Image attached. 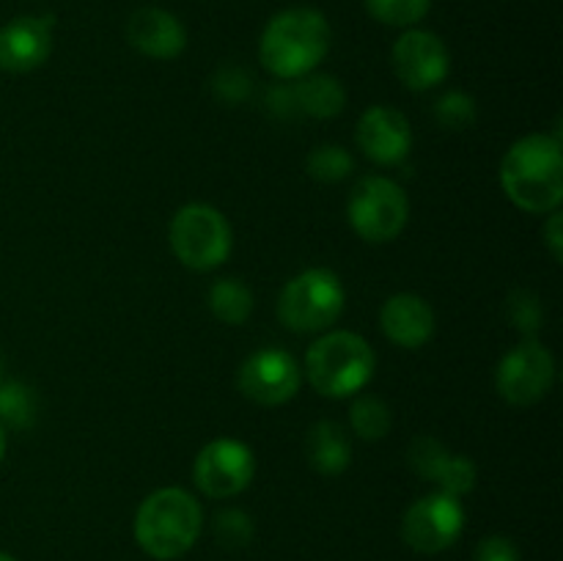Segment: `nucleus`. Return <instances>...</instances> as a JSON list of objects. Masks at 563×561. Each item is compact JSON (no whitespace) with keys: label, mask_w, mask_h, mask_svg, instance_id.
<instances>
[{"label":"nucleus","mask_w":563,"mask_h":561,"mask_svg":"<svg viewBox=\"0 0 563 561\" xmlns=\"http://www.w3.org/2000/svg\"><path fill=\"white\" fill-rule=\"evenodd\" d=\"M465 528V509L460 498L449 493H432L418 498L401 520V539L410 550L423 556L443 553L460 539Z\"/></svg>","instance_id":"obj_9"},{"label":"nucleus","mask_w":563,"mask_h":561,"mask_svg":"<svg viewBox=\"0 0 563 561\" xmlns=\"http://www.w3.org/2000/svg\"><path fill=\"white\" fill-rule=\"evenodd\" d=\"M0 383H3V361H0Z\"/></svg>","instance_id":"obj_32"},{"label":"nucleus","mask_w":563,"mask_h":561,"mask_svg":"<svg viewBox=\"0 0 563 561\" xmlns=\"http://www.w3.org/2000/svg\"><path fill=\"white\" fill-rule=\"evenodd\" d=\"M256 476V457L242 440L218 438L203 446L192 465L198 490L209 498H234Z\"/></svg>","instance_id":"obj_10"},{"label":"nucleus","mask_w":563,"mask_h":561,"mask_svg":"<svg viewBox=\"0 0 563 561\" xmlns=\"http://www.w3.org/2000/svg\"><path fill=\"white\" fill-rule=\"evenodd\" d=\"M509 319L526 336L537 333L539 324H542V308H539L537 297L531 292H517L509 300Z\"/></svg>","instance_id":"obj_27"},{"label":"nucleus","mask_w":563,"mask_h":561,"mask_svg":"<svg viewBox=\"0 0 563 561\" xmlns=\"http://www.w3.org/2000/svg\"><path fill=\"white\" fill-rule=\"evenodd\" d=\"M383 333L405 350H418L434 336V311L421 295L401 292L385 300L379 311Z\"/></svg>","instance_id":"obj_17"},{"label":"nucleus","mask_w":563,"mask_h":561,"mask_svg":"<svg viewBox=\"0 0 563 561\" xmlns=\"http://www.w3.org/2000/svg\"><path fill=\"white\" fill-rule=\"evenodd\" d=\"M350 223L366 242H390L410 220L405 190L388 176H366L350 196Z\"/></svg>","instance_id":"obj_7"},{"label":"nucleus","mask_w":563,"mask_h":561,"mask_svg":"<svg viewBox=\"0 0 563 561\" xmlns=\"http://www.w3.org/2000/svg\"><path fill=\"white\" fill-rule=\"evenodd\" d=\"M38 402L33 388L25 383H0V427L9 424L14 429H27L36 421Z\"/></svg>","instance_id":"obj_21"},{"label":"nucleus","mask_w":563,"mask_h":561,"mask_svg":"<svg viewBox=\"0 0 563 561\" xmlns=\"http://www.w3.org/2000/svg\"><path fill=\"white\" fill-rule=\"evenodd\" d=\"M368 14L388 28H412L429 14L432 0H366Z\"/></svg>","instance_id":"obj_23"},{"label":"nucleus","mask_w":563,"mask_h":561,"mask_svg":"<svg viewBox=\"0 0 563 561\" xmlns=\"http://www.w3.org/2000/svg\"><path fill=\"white\" fill-rule=\"evenodd\" d=\"M203 515L198 501L181 487L154 490L135 515V539L157 561L181 559L201 537Z\"/></svg>","instance_id":"obj_3"},{"label":"nucleus","mask_w":563,"mask_h":561,"mask_svg":"<svg viewBox=\"0 0 563 561\" xmlns=\"http://www.w3.org/2000/svg\"><path fill=\"white\" fill-rule=\"evenodd\" d=\"M306 168L317 182L333 185V182L346 179V176L352 174V168H355V163H352L350 152L328 143V146H317L311 154H308Z\"/></svg>","instance_id":"obj_24"},{"label":"nucleus","mask_w":563,"mask_h":561,"mask_svg":"<svg viewBox=\"0 0 563 561\" xmlns=\"http://www.w3.org/2000/svg\"><path fill=\"white\" fill-rule=\"evenodd\" d=\"M306 457L322 476H339L352 462V443L344 427L335 421L313 424L306 438Z\"/></svg>","instance_id":"obj_18"},{"label":"nucleus","mask_w":563,"mask_h":561,"mask_svg":"<svg viewBox=\"0 0 563 561\" xmlns=\"http://www.w3.org/2000/svg\"><path fill=\"white\" fill-rule=\"evenodd\" d=\"M53 16H16L0 28V69L33 72L53 53Z\"/></svg>","instance_id":"obj_14"},{"label":"nucleus","mask_w":563,"mask_h":561,"mask_svg":"<svg viewBox=\"0 0 563 561\" xmlns=\"http://www.w3.org/2000/svg\"><path fill=\"white\" fill-rule=\"evenodd\" d=\"M555 383V361L539 341L528 339L511 346L498 363L495 388L509 405L528 407L542 402Z\"/></svg>","instance_id":"obj_8"},{"label":"nucleus","mask_w":563,"mask_h":561,"mask_svg":"<svg viewBox=\"0 0 563 561\" xmlns=\"http://www.w3.org/2000/svg\"><path fill=\"white\" fill-rule=\"evenodd\" d=\"M126 38L141 55L157 61H170L185 53L187 31L176 14L165 9H137L126 22Z\"/></svg>","instance_id":"obj_16"},{"label":"nucleus","mask_w":563,"mask_h":561,"mask_svg":"<svg viewBox=\"0 0 563 561\" xmlns=\"http://www.w3.org/2000/svg\"><path fill=\"white\" fill-rule=\"evenodd\" d=\"M394 69L410 91H429L449 77V50L432 31L410 28L394 44Z\"/></svg>","instance_id":"obj_12"},{"label":"nucleus","mask_w":563,"mask_h":561,"mask_svg":"<svg viewBox=\"0 0 563 561\" xmlns=\"http://www.w3.org/2000/svg\"><path fill=\"white\" fill-rule=\"evenodd\" d=\"M3 454H5V432L3 427H0V462H3Z\"/></svg>","instance_id":"obj_30"},{"label":"nucleus","mask_w":563,"mask_h":561,"mask_svg":"<svg viewBox=\"0 0 563 561\" xmlns=\"http://www.w3.org/2000/svg\"><path fill=\"white\" fill-rule=\"evenodd\" d=\"M473 561H520V550L509 537H487L478 542Z\"/></svg>","instance_id":"obj_28"},{"label":"nucleus","mask_w":563,"mask_h":561,"mask_svg":"<svg viewBox=\"0 0 563 561\" xmlns=\"http://www.w3.org/2000/svg\"><path fill=\"white\" fill-rule=\"evenodd\" d=\"M240 391L262 407H278L300 391V366L280 346L258 350L242 363Z\"/></svg>","instance_id":"obj_11"},{"label":"nucleus","mask_w":563,"mask_h":561,"mask_svg":"<svg viewBox=\"0 0 563 561\" xmlns=\"http://www.w3.org/2000/svg\"><path fill=\"white\" fill-rule=\"evenodd\" d=\"M346 292L339 275L328 267H311L284 286L278 317L295 333L328 330L344 314Z\"/></svg>","instance_id":"obj_5"},{"label":"nucleus","mask_w":563,"mask_h":561,"mask_svg":"<svg viewBox=\"0 0 563 561\" xmlns=\"http://www.w3.org/2000/svg\"><path fill=\"white\" fill-rule=\"evenodd\" d=\"M209 308L225 324H245L253 314V295L240 278H220L209 289Z\"/></svg>","instance_id":"obj_20"},{"label":"nucleus","mask_w":563,"mask_h":561,"mask_svg":"<svg viewBox=\"0 0 563 561\" xmlns=\"http://www.w3.org/2000/svg\"><path fill=\"white\" fill-rule=\"evenodd\" d=\"M500 185L511 204L531 215L555 212L563 201V152L553 135H526L506 152Z\"/></svg>","instance_id":"obj_1"},{"label":"nucleus","mask_w":563,"mask_h":561,"mask_svg":"<svg viewBox=\"0 0 563 561\" xmlns=\"http://www.w3.org/2000/svg\"><path fill=\"white\" fill-rule=\"evenodd\" d=\"M434 116H438V121L445 130H465V127L476 121V102L467 94L449 91L445 97L438 99Z\"/></svg>","instance_id":"obj_25"},{"label":"nucleus","mask_w":563,"mask_h":561,"mask_svg":"<svg viewBox=\"0 0 563 561\" xmlns=\"http://www.w3.org/2000/svg\"><path fill=\"white\" fill-rule=\"evenodd\" d=\"M352 429L363 440H383L390 432V410L377 396H361L350 410Z\"/></svg>","instance_id":"obj_22"},{"label":"nucleus","mask_w":563,"mask_h":561,"mask_svg":"<svg viewBox=\"0 0 563 561\" xmlns=\"http://www.w3.org/2000/svg\"><path fill=\"white\" fill-rule=\"evenodd\" d=\"M407 460L418 476L440 484V493L462 498L476 487V465L467 457L451 454L432 435H418L407 451Z\"/></svg>","instance_id":"obj_13"},{"label":"nucleus","mask_w":563,"mask_h":561,"mask_svg":"<svg viewBox=\"0 0 563 561\" xmlns=\"http://www.w3.org/2000/svg\"><path fill=\"white\" fill-rule=\"evenodd\" d=\"M330 50L328 16L308 6L278 11L267 22L258 42V58L269 75L280 80L306 77L322 64Z\"/></svg>","instance_id":"obj_2"},{"label":"nucleus","mask_w":563,"mask_h":561,"mask_svg":"<svg viewBox=\"0 0 563 561\" xmlns=\"http://www.w3.org/2000/svg\"><path fill=\"white\" fill-rule=\"evenodd\" d=\"M548 215H550V220H548V226H544V242H548V248H550V253H553L555 262H561V256H563V218H561L559 209H555V212H548Z\"/></svg>","instance_id":"obj_29"},{"label":"nucleus","mask_w":563,"mask_h":561,"mask_svg":"<svg viewBox=\"0 0 563 561\" xmlns=\"http://www.w3.org/2000/svg\"><path fill=\"white\" fill-rule=\"evenodd\" d=\"M297 86L291 88L295 105L302 113L313 116V119H333L344 110L346 91L335 77L330 75H306L297 77Z\"/></svg>","instance_id":"obj_19"},{"label":"nucleus","mask_w":563,"mask_h":561,"mask_svg":"<svg viewBox=\"0 0 563 561\" xmlns=\"http://www.w3.org/2000/svg\"><path fill=\"white\" fill-rule=\"evenodd\" d=\"M214 537L229 550L245 548L253 539V520L242 509L220 512L218 520H214Z\"/></svg>","instance_id":"obj_26"},{"label":"nucleus","mask_w":563,"mask_h":561,"mask_svg":"<svg viewBox=\"0 0 563 561\" xmlns=\"http://www.w3.org/2000/svg\"><path fill=\"white\" fill-rule=\"evenodd\" d=\"M357 146L368 160L379 165H396L410 154V121L388 105H374L357 121Z\"/></svg>","instance_id":"obj_15"},{"label":"nucleus","mask_w":563,"mask_h":561,"mask_svg":"<svg viewBox=\"0 0 563 561\" xmlns=\"http://www.w3.org/2000/svg\"><path fill=\"white\" fill-rule=\"evenodd\" d=\"M377 358L366 339L350 330H333L308 346L306 374L313 388L330 399L355 396L372 383Z\"/></svg>","instance_id":"obj_4"},{"label":"nucleus","mask_w":563,"mask_h":561,"mask_svg":"<svg viewBox=\"0 0 563 561\" xmlns=\"http://www.w3.org/2000/svg\"><path fill=\"white\" fill-rule=\"evenodd\" d=\"M170 248L185 267L207 273L220 267L231 253V226L209 204H187L170 220Z\"/></svg>","instance_id":"obj_6"},{"label":"nucleus","mask_w":563,"mask_h":561,"mask_svg":"<svg viewBox=\"0 0 563 561\" xmlns=\"http://www.w3.org/2000/svg\"><path fill=\"white\" fill-rule=\"evenodd\" d=\"M0 561H16L14 556H9V553H3V550H0Z\"/></svg>","instance_id":"obj_31"}]
</instances>
